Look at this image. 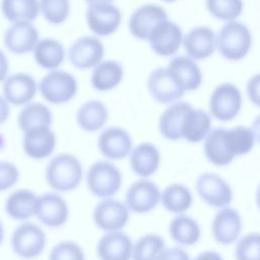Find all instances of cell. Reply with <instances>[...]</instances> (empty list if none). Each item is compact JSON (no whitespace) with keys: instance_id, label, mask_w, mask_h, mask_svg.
<instances>
[{"instance_id":"1","label":"cell","mask_w":260,"mask_h":260,"mask_svg":"<svg viewBox=\"0 0 260 260\" xmlns=\"http://www.w3.org/2000/svg\"><path fill=\"white\" fill-rule=\"evenodd\" d=\"M45 178L49 187L55 192H71L79 187L83 179V168L75 155L59 153L48 162Z\"/></svg>"},{"instance_id":"2","label":"cell","mask_w":260,"mask_h":260,"mask_svg":"<svg viewBox=\"0 0 260 260\" xmlns=\"http://www.w3.org/2000/svg\"><path fill=\"white\" fill-rule=\"evenodd\" d=\"M121 171L110 160H99L90 165L85 175L88 191L100 199L113 198L122 187Z\"/></svg>"},{"instance_id":"3","label":"cell","mask_w":260,"mask_h":260,"mask_svg":"<svg viewBox=\"0 0 260 260\" xmlns=\"http://www.w3.org/2000/svg\"><path fill=\"white\" fill-rule=\"evenodd\" d=\"M216 45L223 58L230 61H239L250 51L252 35L245 24L239 21H230L219 30Z\"/></svg>"},{"instance_id":"4","label":"cell","mask_w":260,"mask_h":260,"mask_svg":"<svg viewBox=\"0 0 260 260\" xmlns=\"http://www.w3.org/2000/svg\"><path fill=\"white\" fill-rule=\"evenodd\" d=\"M47 245L45 231L30 221L18 224L11 234L10 246L13 253L25 260L34 259L43 254Z\"/></svg>"},{"instance_id":"5","label":"cell","mask_w":260,"mask_h":260,"mask_svg":"<svg viewBox=\"0 0 260 260\" xmlns=\"http://www.w3.org/2000/svg\"><path fill=\"white\" fill-rule=\"evenodd\" d=\"M39 89L45 101L53 105H62L70 102L78 90L75 77L63 70H52L39 83Z\"/></svg>"},{"instance_id":"6","label":"cell","mask_w":260,"mask_h":260,"mask_svg":"<svg viewBox=\"0 0 260 260\" xmlns=\"http://www.w3.org/2000/svg\"><path fill=\"white\" fill-rule=\"evenodd\" d=\"M69 215V205L60 193L52 191L38 195L35 217L45 226L61 228L68 221Z\"/></svg>"},{"instance_id":"7","label":"cell","mask_w":260,"mask_h":260,"mask_svg":"<svg viewBox=\"0 0 260 260\" xmlns=\"http://www.w3.org/2000/svg\"><path fill=\"white\" fill-rule=\"evenodd\" d=\"M130 213L124 201L114 197L101 199L93 207L92 220L105 233L123 231L129 222Z\"/></svg>"},{"instance_id":"8","label":"cell","mask_w":260,"mask_h":260,"mask_svg":"<svg viewBox=\"0 0 260 260\" xmlns=\"http://www.w3.org/2000/svg\"><path fill=\"white\" fill-rule=\"evenodd\" d=\"M85 19L88 28L95 36L108 37L119 28L122 13L111 2H94L88 4Z\"/></svg>"},{"instance_id":"9","label":"cell","mask_w":260,"mask_h":260,"mask_svg":"<svg viewBox=\"0 0 260 260\" xmlns=\"http://www.w3.org/2000/svg\"><path fill=\"white\" fill-rule=\"evenodd\" d=\"M161 191L149 179H139L127 189L124 202L130 212L145 214L152 211L160 203Z\"/></svg>"},{"instance_id":"10","label":"cell","mask_w":260,"mask_h":260,"mask_svg":"<svg viewBox=\"0 0 260 260\" xmlns=\"http://www.w3.org/2000/svg\"><path fill=\"white\" fill-rule=\"evenodd\" d=\"M196 191L201 200L209 206L221 208L233 201L234 192L231 185L219 175L203 173L196 180Z\"/></svg>"},{"instance_id":"11","label":"cell","mask_w":260,"mask_h":260,"mask_svg":"<svg viewBox=\"0 0 260 260\" xmlns=\"http://www.w3.org/2000/svg\"><path fill=\"white\" fill-rule=\"evenodd\" d=\"M242 107V95L239 88L233 83H221L211 93L209 111L212 117L219 121L233 120Z\"/></svg>"},{"instance_id":"12","label":"cell","mask_w":260,"mask_h":260,"mask_svg":"<svg viewBox=\"0 0 260 260\" xmlns=\"http://www.w3.org/2000/svg\"><path fill=\"white\" fill-rule=\"evenodd\" d=\"M104 55V44L101 40L91 36H84L77 39L68 50L70 63L80 70L94 68L103 61Z\"/></svg>"},{"instance_id":"13","label":"cell","mask_w":260,"mask_h":260,"mask_svg":"<svg viewBox=\"0 0 260 260\" xmlns=\"http://www.w3.org/2000/svg\"><path fill=\"white\" fill-rule=\"evenodd\" d=\"M147 89L152 99L160 104L176 103L185 92L168 67H159L150 72L147 78Z\"/></svg>"},{"instance_id":"14","label":"cell","mask_w":260,"mask_h":260,"mask_svg":"<svg viewBox=\"0 0 260 260\" xmlns=\"http://www.w3.org/2000/svg\"><path fill=\"white\" fill-rule=\"evenodd\" d=\"M168 19L166 10L156 4H144L137 7L129 18V30L137 40L148 41L152 30Z\"/></svg>"},{"instance_id":"15","label":"cell","mask_w":260,"mask_h":260,"mask_svg":"<svg viewBox=\"0 0 260 260\" xmlns=\"http://www.w3.org/2000/svg\"><path fill=\"white\" fill-rule=\"evenodd\" d=\"M98 147L109 160H120L130 155L133 141L128 131L121 127H109L98 138Z\"/></svg>"},{"instance_id":"16","label":"cell","mask_w":260,"mask_h":260,"mask_svg":"<svg viewBox=\"0 0 260 260\" xmlns=\"http://www.w3.org/2000/svg\"><path fill=\"white\" fill-rule=\"evenodd\" d=\"M242 226V217L236 208L221 207L211 221V235L217 243L231 245L239 240Z\"/></svg>"},{"instance_id":"17","label":"cell","mask_w":260,"mask_h":260,"mask_svg":"<svg viewBox=\"0 0 260 260\" xmlns=\"http://www.w3.org/2000/svg\"><path fill=\"white\" fill-rule=\"evenodd\" d=\"M134 242L123 231L107 232L98 241L96 254L100 260H131Z\"/></svg>"},{"instance_id":"18","label":"cell","mask_w":260,"mask_h":260,"mask_svg":"<svg viewBox=\"0 0 260 260\" xmlns=\"http://www.w3.org/2000/svg\"><path fill=\"white\" fill-rule=\"evenodd\" d=\"M183 42V34L178 24L166 19L150 34L148 43L151 50L158 56L168 57L177 53Z\"/></svg>"},{"instance_id":"19","label":"cell","mask_w":260,"mask_h":260,"mask_svg":"<svg viewBox=\"0 0 260 260\" xmlns=\"http://www.w3.org/2000/svg\"><path fill=\"white\" fill-rule=\"evenodd\" d=\"M38 85L35 78L24 72H17L7 76L3 81L2 91L8 104L14 106L27 105L37 93Z\"/></svg>"},{"instance_id":"20","label":"cell","mask_w":260,"mask_h":260,"mask_svg":"<svg viewBox=\"0 0 260 260\" xmlns=\"http://www.w3.org/2000/svg\"><path fill=\"white\" fill-rule=\"evenodd\" d=\"M39 42V30L30 22H18L10 25L4 32L3 43L6 49L15 55L34 51Z\"/></svg>"},{"instance_id":"21","label":"cell","mask_w":260,"mask_h":260,"mask_svg":"<svg viewBox=\"0 0 260 260\" xmlns=\"http://www.w3.org/2000/svg\"><path fill=\"white\" fill-rule=\"evenodd\" d=\"M56 147V135L50 127H37L24 132L22 148L24 153L37 160L49 157Z\"/></svg>"},{"instance_id":"22","label":"cell","mask_w":260,"mask_h":260,"mask_svg":"<svg viewBox=\"0 0 260 260\" xmlns=\"http://www.w3.org/2000/svg\"><path fill=\"white\" fill-rule=\"evenodd\" d=\"M129 164L132 172L136 176L140 179H148L159 168V150L150 142H142L132 149L129 155Z\"/></svg>"},{"instance_id":"23","label":"cell","mask_w":260,"mask_h":260,"mask_svg":"<svg viewBox=\"0 0 260 260\" xmlns=\"http://www.w3.org/2000/svg\"><path fill=\"white\" fill-rule=\"evenodd\" d=\"M184 49L187 55L195 60L208 58L214 52L216 37L208 26H197L192 28L184 38Z\"/></svg>"},{"instance_id":"24","label":"cell","mask_w":260,"mask_h":260,"mask_svg":"<svg viewBox=\"0 0 260 260\" xmlns=\"http://www.w3.org/2000/svg\"><path fill=\"white\" fill-rule=\"evenodd\" d=\"M191 105L186 102H176L168 107L160 115L158 128L161 135L168 140L183 138V127Z\"/></svg>"},{"instance_id":"25","label":"cell","mask_w":260,"mask_h":260,"mask_svg":"<svg viewBox=\"0 0 260 260\" xmlns=\"http://www.w3.org/2000/svg\"><path fill=\"white\" fill-rule=\"evenodd\" d=\"M38 194L29 189H17L8 195L4 203L6 214L17 221H28L35 216Z\"/></svg>"},{"instance_id":"26","label":"cell","mask_w":260,"mask_h":260,"mask_svg":"<svg viewBox=\"0 0 260 260\" xmlns=\"http://www.w3.org/2000/svg\"><path fill=\"white\" fill-rule=\"evenodd\" d=\"M168 69L185 91L197 89L202 82V74L198 65L189 57L178 56L173 58L168 65Z\"/></svg>"},{"instance_id":"27","label":"cell","mask_w":260,"mask_h":260,"mask_svg":"<svg viewBox=\"0 0 260 260\" xmlns=\"http://www.w3.org/2000/svg\"><path fill=\"white\" fill-rule=\"evenodd\" d=\"M123 74V67L118 61L105 60L93 68L90 83L99 91H109L121 83Z\"/></svg>"},{"instance_id":"28","label":"cell","mask_w":260,"mask_h":260,"mask_svg":"<svg viewBox=\"0 0 260 260\" xmlns=\"http://www.w3.org/2000/svg\"><path fill=\"white\" fill-rule=\"evenodd\" d=\"M109 117V112L104 103L90 100L80 106L76 113L77 125L86 132H95L102 129Z\"/></svg>"},{"instance_id":"29","label":"cell","mask_w":260,"mask_h":260,"mask_svg":"<svg viewBox=\"0 0 260 260\" xmlns=\"http://www.w3.org/2000/svg\"><path fill=\"white\" fill-rule=\"evenodd\" d=\"M172 240L180 246H193L201 237L200 225L197 220L186 214L176 215L169 224Z\"/></svg>"},{"instance_id":"30","label":"cell","mask_w":260,"mask_h":260,"mask_svg":"<svg viewBox=\"0 0 260 260\" xmlns=\"http://www.w3.org/2000/svg\"><path fill=\"white\" fill-rule=\"evenodd\" d=\"M32 54L39 66L51 71L58 69L65 58L63 45L59 41L51 38H45L39 41Z\"/></svg>"},{"instance_id":"31","label":"cell","mask_w":260,"mask_h":260,"mask_svg":"<svg viewBox=\"0 0 260 260\" xmlns=\"http://www.w3.org/2000/svg\"><path fill=\"white\" fill-rule=\"evenodd\" d=\"M192 202V192L184 184L173 183L161 191L160 204L171 213L177 215L185 213L191 207Z\"/></svg>"},{"instance_id":"32","label":"cell","mask_w":260,"mask_h":260,"mask_svg":"<svg viewBox=\"0 0 260 260\" xmlns=\"http://www.w3.org/2000/svg\"><path fill=\"white\" fill-rule=\"evenodd\" d=\"M224 128H215L209 132L204 141V154L207 160L216 166L224 167L230 165L235 156H233L224 141Z\"/></svg>"},{"instance_id":"33","label":"cell","mask_w":260,"mask_h":260,"mask_svg":"<svg viewBox=\"0 0 260 260\" xmlns=\"http://www.w3.org/2000/svg\"><path fill=\"white\" fill-rule=\"evenodd\" d=\"M211 120L201 109L191 108L187 113L183 127V138L188 142L197 143L206 138L211 131Z\"/></svg>"},{"instance_id":"34","label":"cell","mask_w":260,"mask_h":260,"mask_svg":"<svg viewBox=\"0 0 260 260\" xmlns=\"http://www.w3.org/2000/svg\"><path fill=\"white\" fill-rule=\"evenodd\" d=\"M3 16L12 23L31 22L40 12L38 0H1Z\"/></svg>"},{"instance_id":"35","label":"cell","mask_w":260,"mask_h":260,"mask_svg":"<svg viewBox=\"0 0 260 260\" xmlns=\"http://www.w3.org/2000/svg\"><path fill=\"white\" fill-rule=\"evenodd\" d=\"M53 121L51 110L42 103H29L18 114L17 124L24 133L37 127H50Z\"/></svg>"},{"instance_id":"36","label":"cell","mask_w":260,"mask_h":260,"mask_svg":"<svg viewBox=\"0 0 260 260\" xmlns=\"http://www.w3.org/2000/svg\"><path fill=\"white\" fill-rule=\"evenodd\" d=\"M224 141L228 150L233 156L243 155L250 152L255 144V136L252 129L237 126L225 130Z\"/></svg>"},{"instance_id":"37","label":"cell","mask_w":260,"mask_h":260,"mask_svg":"<svg viewBox=\"0 0 260 260\" xmlns=\"http://www.w3.org/2000/svg\"><path fill=\"white\" fill-rule=\"evenodd\" d=\"M165 249V240L159 235L145 234L134 242L131 260H157Z\"/></svg>"},{"instance_id":"38","label":"cell","mask_w":260,"mask_h":260,"mask_svg":"<svg viewBox=\"0 0 260 260\" xmlns=\"http://www.w3.org/2000/svg\"><path fill=\"white\" fill-rule=\"evenodd\" d=\"M209 13L223 21H234L243 11L242 0H206Z\"/></svg>"},{"instance_id":"39","label":"cell","mask_w":260,"mask_h":260,"mask_svg":"<svg viewBox=\"0 0 260 260\" xmlns=\"http://www.w3.org/2000/svg\"><path fill=\"white\" fill-rule=\"evenodd\" d=\"M40 12L51 24H61L69 16V0H40Z\"/></svg>"},{"instance_id":"40","label":"cell","mask_w":260,"mask_h":260,"mask_svg":"<svg viewBox=\"0 0 260 260\" xmlns=\"http://www.w3.org/2000/svg\"><path fill=\"white\" fill-rule=\"evenodd\" d=\"M236 260H260V233L251 232L239 238L235 247Z\"/></svg>"},{"instance_id":"41","label":"cell","mask_w":260,"mask_h":260,"mask_svg":"<svg viewBox=\"0 0 260 260\" xmlns=\"http://www.w3.org/2000/svg\"><path fill=\"white\" fill-rule=\"evenodd\" d=\"M48 260H86L82 247L75 241L58 242L50 251Z\"/></svg>"},{"instance_id":"42","label":"cell","mask_w":260,"mask_h":260,"mask_svg":"<svg viewBox=\"0 0 260 260\" xmlns=\"http://www.w3.org/2000/svg\"><path fill=\"white\" fill-rule=\"evenodd\" d=\"M19 180V170L11 161L0 160V192L14 187Z\"/></svg>"},{"instance_id":"43","label":"cell","mask_w":260,"mask_h":260,"mask_svg":"<svg viewBox=\"0 0 260 260\" xmlns=\"http://www.w3.org/2000/svg\"><path fill=\"white\" fill-rule=\"evenodd\" d=\"M247 93L249 100L260 108V73L255 74L248 80Z\"/></svg>"},{"instance_id":"44","label":"cell","mask_w":260,"mask_h":260,"mask_svg":"<svg viewBox=\"0 0 260 260\" xmlns=\"http://www.w3.org/2000/svg\"><path fill=\"white\" fill-rule=\"evenodd\" d=\"M157 260H191L189 254L181 247L166 248Z\"/></svg>"},{"instance_id":"45","label":"cell","mask_w":260,"mask_h":260,"mask_svg":"<svg viewBox=\"0 0 260 260\" xmlns=\"http://www.w3.org/2000/svg\"><path fill=\"white\" fill-rule=\"evenodd\" d=\"M193 260H223V258L216 251L206 250L199 253Z\"/></svg>"},{"instance_id":"46","label":"cell","mask_w":260,"mask_h":260,"mask_svg":"<svg viewBox=\"0 0 260 260\" xmlns=\"http://www.w3.org/2000/svg\"><path fill=\"white\" fill-rule=\"evenodd\" d=\"M9 70V63L6 55L0 50V82L7 78V73Z\"/></svg>"},{"instance_id":"47","label":"cell","mask_w":260,"mask_h":260,"mask_svg":"<svg viewBox=\"0 0 260 260\" xmlns=\"http://www.w3.org/2000/svg\"><path fill=\"white\" fill-rule=\"evenodd\" d=\"M9 113H10V110H9L8 102L4 99V96L0 95V125L6 122V120L9 117Z\"/></svg>"},{"instance_id":"48","label":"cell","mask_w":260,"mask_h":260,"mask_svg":"<svg viewBox=\"0 0 260 260\" xmlns=\"http://www.w3.org/2000/svg\"><path fill=\"white\" fill-rule=\"evenodd\" d=\"M252 131L255 136V140H257L260 143V115L256 117L252 124Z\"/></svg>"},{"instance_id":"49","label":"cell","mask_w":260,"mask_h":260,"mask_svg":"<svg viewBox=\"0 0 260 260\" xmlns=\"http://www.w3.org/2000/svg\"><path fill=\"white\" fill-rule=\"evenodd\" d=\"M4 237H5V230H4V225L2 220L0 219V246L2 245L3 241H4Z\"/></svg>"},{"instance_id":"50","label":"cell","mask_w":260,"mask_h":260,"mask_svg":"<svg viewBox=\"0 0 260 260\" xmlns=\"http://www.w3.org/2000/svg\"><path fill=\"white\" fill-rule=\"evenodd\" d=\"M256 204H257V207H258V209H259V211H260V184H259V186H258V188H257V190H256Z\"/></svg>"},{"instance_id":"51","label":"cell","mask_w":260,"mask_h":260,"mask_svg":"<svg viewBox=\"0 0 260 260\" xmlns=\"http://www.w3.org/2000/svg\"><path fill=\"white\" fill-rule=\"evenodd\" d=\"M88 3H94V2H112L114 0H84Z\"/></svg>"},{"instance_id":"52","label":"cell","mask_w":260,"mask_h":260,"mask_svg":"<svg viewBox=\"0 0 260 260\" xmlns=\"http://www.w3.org/2000/svg\"><path fill=\"white\" fill-rule=\"evenodd\" d=\"M162 1H165V2H174L176 0H162Z\"/></svg>"}]
</instances>
